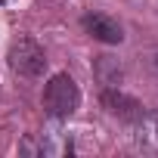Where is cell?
<instances>
[{"label": "cell", "mask_w": 158, "mask_h": 158, "mask_svg": "<svg viewBox=\"0 0 158 158\" xmlns=\"http://www.w3.org/2000/svg\"><path fill=\"white\" fill-rule=\"evenodd\" d=\"M77 102H81V93H77V84L68 74H53L50 84L44 87V109L53 118H68Z\"/></svg>", "instance_id": "cell-1"}, {"label": "cell", "mask_w": 158, "mask_h": 158, "mask_svg": "<svg viewBox=\"0 0 158 158\" xmlns=\"http://www.w3.org/2000/svg\"><path fill=\"white\" fill-rule=\"evenodd\" d=\"M10 65H13V71H19V74H25V77H40L44 68H47L44 47H40L34 37H19V40H13V47H10Z\"/></svg>", "instance_id": "cell-2"}, {"label": "cell", "mask_w": 158, "mask_h": 158, "mask_svg": "<svg viewBox=\"0 0 158 158\" xmlns=\"http://www.w3.org/2000/svg\"><path fill=\"white\" fill-rule=\"evenodd\" d=\"M84 28H87L96 40H102V44H121V40H124L121 25L112 22L109 16H87V19H84Z\"/></svg>", "instance_id": "cell-3"}]
</instances>
